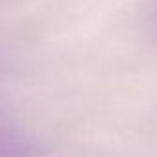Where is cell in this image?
I'll use <instances>...</instances> for the list:
<instances>
[{"mask_svg":"<svg viewBox=\"0 0 157 157\" xmlns=\"http://www.w3.org/2000/svg\"><path fill=\"white\" fill-rule=\"evenodd\" d=\"M0 157H37V146L8 128H0Z\"/></svg>","mask_w":157,"mask_h":157,"instance_id":"cell-1","label":"cell"},{"mask_svg":"<svg viewBox=\"0 0 157 157\" xmlns=\"http://www.w3.org/2000/svg\"><path fill=\"white\" fill-rule=\"evenodd\" d=\"M142 32L151 43L157 44V0H150L142 13Z\"/></svg>","mask_w":157,"mask_h":157,"instance_id":"cell-2","label":"cell"}]
</instances>
